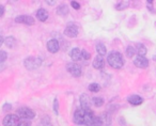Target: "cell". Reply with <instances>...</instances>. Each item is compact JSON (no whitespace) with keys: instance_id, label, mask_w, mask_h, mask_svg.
<instances>
[{"instance_id":"obj_19","label":"cell","mask_w":156,"mask_h":126,"mask_svg":"<svg viewBox=\"0 0 156 126\" xmlns=\"http://www.w3.org/2000/svg\"><path fill=\"white\" fill-rule=\"evenodd\" d=\"M137 52H138V54H140V56H145V54H147V48H145L144 45H142V44H137Z\"/></svg>"},{"instance_id":"obj_15","label":"cell","mask_w":156,"mask_h":126,"mask_svg":"<svg viewBox=\"0 0 156 126\" xmlns=\"http://www.w3.org/2000/svg\"><path fill=\"white\" fill-rule=\"evenodd\" d=\"M37 19L41 20V22H45V20L48 18V12L46 11L45 9H40V10H37Z\"/></svg>"},{"instance_id":"obj_20","label":"cell","mask_w":156,"mask_h":126,"mask_svg":"<svg viewBox=\"0 0 156 126\" xmlns=\"http://www.w3.org/2000/svg\"><path fill=\"white\" fill-rule=\"evenodd\" d=\"M88 89H89L91 92L96 93V92H98L101 90V86L96 82H93V83H91V85H89V88H88Z\"/></svg>"},{"instance_id":"obj_26","label":"cell","mask_w":156,"mask_h":126,"mask_svg":"<svg viewBox=\"0 0 156 126\" xmlns=\"http://www.w3.org/2000/svg\"><path fill=\"white\" fill-rule=\"evenodd\" d=\"M127 7H128L127 2H121L120 5H118L117 7H115V9H117V10H124V9H126Z\"/></svg>"},{"instance_id":"obj_16","label":"cell","mask_w":156,"mask_h":126,"mask_svg":"<svg viewBox=\"0 0 156 126\" xmlns=\"http://www.w3.org/2000/svg\"><path fill=\"white\" fill-rule=\"evenodd\" d=\"M69 7L66 5H61L60 7H58L57 9V14L58 15H61V16H65L69 14Z\"/></svg>"},{"instance_id":"obj_24","label":"cell","mask_w":156,"mask_h":126,"mask_svg":"<svg viewBox=\"0 0 156 126\" xmlns=\"http://www.w3.org/2000/svg\"><path fill=\"white\" fill-rule=\"evenodd\" d=\"M8 58V54L5 51V50H0V63L5 62Z\"/></svg>"},{"instance_id":"obj_4","label":"cell","mask_w":156,"mask_h":126,"mask_svg":"<svg viewBox=\"0 0 156 126\" xmlns=\"http://www.w3.org/2000/svg\"><path fill=\"white\" fill-rule=\"evenodd\" d=\"M42 60L40 58H35V57H28L27 59L24 60V64L28 70H35L41 65Z\"/></svg>"},{"instance_id":"obj_11","label":"cell","mask_w":156,"mask_h":126,"mask_svg":"<svg viewBox=\"0 0 156 126\" xmlns=\"http://www.w3.org/2000/svg\"><path fill=\"white\" fill-rule=\"evenodd\" d=\"M104 65H105L104 57L101 56V54L96 56L95 59H94V61H93V68H96V70H101V68H104Z\"/></svg>"},{"instance_id":"obj_21","label":"cell","mask_w":156,"mask_h":126,"mask_svg":"<svg viewBox=\"0 0 156 126\" xmlns=\"http://www.w3.org/2000/svg\"><path fill=\"white\" fill-rule=\"evenodd\" d=\"M135 54H136V49L133 46H127V48H126V56L128 58H133L135 56Z\"/></svg>"},{"instance_id":"obj_2","label":"cell","mask_w":156,"mask_h":126,"mask_svg":"<svg viewBox=\"0 0 156 126\" xmlns=\"http://www.w3.org/2000/svg\"><path fill=\"white\" fill-rule=\"evenodd\" d=\"M107 62L112 68L119 70L124 65V59L119 51H111L107 57Z\"/></svg>"},{"instance_id":"obj_10","label":"cell","mask_w":156,"mask_h":126,"mask_svg":"<svg viewBox=\"0 0 156 126\" xmlns=\"http://www.w3.org/2000/svg\"><path fill=\"white\" fill-rule=\"evenodd\" d=\"M59 48H60V46H59V43L57 40L52 39V40H49L47 43V49L49 52H51V54H56V52H58Z\"/></svg>"},{"instance_id":"obj_31","label":"cell","mask_w":156,"mask_h":126,"mask_svg":"<svg viewBox=\"0 0 156 126\" xmlns=\"http://www.w3.org/2000/svg\"><path fill=\"white\" fill-rule=\"evenodd\" d=\"M5 14V8L2 7V5H0V17Z\"/></svg>"},{"instance_id":"obj_3","label":"cell","mask_w":156,"mask_h":126,"mask_svg":"<svg viewBox=\"0 0 156 126\" xmlns=\"http://www.w3.org/2000/svg\"><path fill=\"white\" fill-rule=\"evenodd\" d=\"M16 114L24 120H32L35 117V113L30 108H27V107H20V108H18L17 111H16Z\"/></svg>"},{"instance_id":"obj_17","label":"cell","mask_w":156,"mask_h":126,"mask_svg":"<svg viewBox=\"0 0 156 126\" xmlns=\"http://www.w3.org/2000/svg\"><path fill=\"white\" fill-rule=\"evenodd\" d=\"M96 51H98V54H101V56L104 57L105 54H107V49H106V46L104 45V44H98L96 45Z\"/></svg>"},{"instance_id":"obj_1","label":"cell","mask_w":156,"mask_h":126,"mask_svg":"<svg viewBox=\"0 0 156 126\" xmlns=\"http://www.w3.org/2000/svg\"><path fill=\"white\" fill-rule=\"evenodd\" d=\"M74 122L77 125H103L101 117H94L92 111L88 109H79L74 113Z\"/></svg>"},{"instance_id":"obj_14","label":"cell","mask_w":156,"mask_h":126,"mask_svg":"<svg viewBox=\"0 0 156 126\" xmlns=\"http://www.w3.org/2000/svg\"><path fill=\"white\" fill-rule=\"evenodd\" d=\"M71 58L73 61L77 62V61H80L83 59V56H81V50L79 48H73L71 51Z\"/></svg>"},{"instance_id":"obj_13","label":"cell","mask_w":156,"mask_h":126,"mask_svg":"<svg viewBox=\"0 0 156 126\" xmlns=\"http://www.w3.org/2000/svg\"><path fill=\"white\" fill-rule=\"evenodd\" d=\"M127 102L129 103L130 105H133V106H139V105L142 104L143 100H142V97L139 95H130L129 97L127 98Z\"/></svg>"},{"instance_id":"obj_30","label":"cell","mask_w":156,"mask_h":126,"mask_svg":"<svg viewBox=\"0 0 156 126\" xmlns=\"http://www.w3.org/2000/svg\"><path fill=\"white\" fill-rule=\"evenodd\" d=\"M12 109V106L10 104H5V107H3V111H8V110H11Z\"/></svg>"},{"instance_id":"obj_5","label":"cell","mask_w":156,"mask_h":126,"mask_svg":"<svg viewBox=\"0 0 156 126\" xmlns=\"http://www.w3.org/2000/svg\"><path fill=\"white\" fill-rule=\"evenodd\" d=\"M2 124L5 126H17L20 124V119L17 114H8L3 119Z\"/></svg>"},{"instance_id":"obj_9","label":"cell","mask_w":156,"mask_h":126,"mask_svg":"<svg viewBox=\"0 0 156 126\" xmlns=\"http://www.w3.org/2000/svg\"><path fill=\"white\" fill-rule=\"evenodd\" d=\"M15 22L18 23V24H25V25H28V26H32L34 24V18L28 15H22L16 17Z\"/></svg>"},{"instance_id":"obj_27","label":"cell","mask_w":156,"mask_h":126,"mask_svg":"<svg viewBox=\"0 0 156 126\" xmlns=\"http://www.w3.org/2000/svg\"><path fill=\"white\" fill-rule=\"evenodd\" d=\"M59 102H58V100L57 98H55V100H54V111H55V113L56 114H58L59 113Z\"/></svg>"},{"instance_id":"obj_25","label":"cell","mask_w":156,"mask_h":126,"mask_svg":"<svg viewBox=\"0 0 156 126\" xmlns=\"http://www.w3.org/2000/svg\"><path fill=\"white\" fill-rule=\"evenodd\" d=\"M81 56H83V60H89V59L91 58L90 54L87 51V50H85V49H83V51H81Z\"/></svg>"},{"instance_id":"obj_18","label":"cell","mask_w":156,"mask_h":126,"mask_svg":"<svg viewBox=\"0 0 156 126\" xmlns=\"http://www.w3.org/2000/svg\"><path fill=\"white\" fill-rule=\"evenodd\" d=\"M5 45H7V47L13 48L14 46H15V44H16V40L14 39L13 37H7V39L5 40Z\"/></svg>"},{"instance_id":"obj_8","label":"cell","mask_w":156,"mask_h":126,"mask_svg":"<svg viewBox=\"0 0 156 126\" xmlns=\"http://www.w3.org/2000/svg\"><path fill=\"white\" fill-rule=\"evenodd\" d=\"M134 64L139 68H147V66H149V60H147L144 56H140V54H138V56L135 58Z\"/></svg>"},{"instance_id":"obj_12","label":"cell","mask_w":156,"mask_h":126,"mask_svg":"<svg viewBox=\"0 0 156 126\" xmlns=\"http://www.w3.org/2000/svg\"><path fill=\"white\" fill-rule=\"evenodd\" d=\"M79 102H80V106L83 109H90V98L87 94H81L80 98H79Z\"/></svg>"},{"instance_id":"obj_28","label":"cell","mask_w":156,"mask_h":126,"mask_svg":"<svg viewBox=\"0 0 156 126\" xmlns=\"http://www.w3.org/2000/svg\"><path fill=\"white\" fill-rule=\"evenodd\" d=\"M71 5H72V8H73V9H75V10H79V9H80V5H79L77 1H72Z\"/></svg>"},{"instance_id":"obj_22","label":"cell","mask_w":156,"mask_h":126,"mask_svg":"<svg viewBox=\"0 0 156 126\" xmlns=\"http://www.w3.org/2000/svg\"><path fill=\"white\" fill-rule=\"evenodd\" d=\"M92 102H93L94 106H96V107H101L104 104V100H103L102 97H93L92 98Z\"/></svg>"},{"instance_id":"obj_33","label":"cell","mask_w":156,"mask_h":126,"mask_svg":"<svg viewBox=\"0 0 156 126\" xmlns=\"http://www.w3.org/2000/svg\"><path fill=\"white\" fill-rule=\"evenodd\" d=\"M147 3H149V5H152V3H153L154 0H147Z\"/></svg>"},{"instance_id":"obj_7","label":"cell","mask_w":156,"mask_h":126,"mask_svg":"<svg viewBox=\"0 0 156 126\" xmlns=\"http://www.w3.org/2000/svg\"><path fill=\"white\" fill-rule=\"evenodd\" d=\"M66 70L72 76L74 77H80L81 76V68L76 63H69L67 64Z\"/></svg>"},{"instance_id":"obj_32","label":"cell","mask_w":156,"mask_h":126,"mask_svg":"<svg viewBox=\"0 0 156 126\" xmlns=\"http://www.w3.org/2000/svg\"><path fill=\"white\" fill-rule=\"evenodd\" d=\"M3 43H5V39H3V37H1V35H0V46L2 45Z\"/></svg>"},{"instance_id":"obj_6","label":"cell","mask_w":156,"mask_h":126,"mask_svg":"<svg viewBox=\"0 0 156 126\" xmlns=\"http://www.w3.org/2000/svg\"><path fill=\"white\" fill-rule=\"evenodd\" d=\"M79 33V29H78V26H76L73 23H69L64 29V35L69 37H75L78 35Z\"/></svg>"},{"instance_id":"obj_34","label":"cell","mask_w":156,"mask_h":126,"mask_svg":"<svg viewBox=\"0 0 156 126\" xmlns=\"http://www.w3.org/2000/svg\"><path fill=\"white\" fill-rule=\"evenodd\" d=\"M153 60H154V61H156V54H154V57H153Z\"/></svg>"},{"instance_id":"obj_23","label":"cell","mask_w":156,"mask_h":126,"mask_svg":"<svg viewBox=\"0 0 156 126\" xmlns=\"http://www.w3.org/2000/svg\"><path fill=\"white\" fill-rule=\"evenodd\" d=\"M101 120H102V122H103V125H109V124L111 123V119H110V117H109V114H107V113H104L103 114V117H101Z\"/></svg>"},{"instance_id":"obj_29","label":"cell","mask_w":156,"mask_h":126,"mask_svg":"<svg viewBox=\"0 0 156 126\" xmlns=\"http://www.w3.org/2000/svg\"><path fill=\"white\" fill-rule=\"evenodd\" d=\"M45 1L48 5H55L57 2V0H45Z\"/></svg>"}]
</instances>
